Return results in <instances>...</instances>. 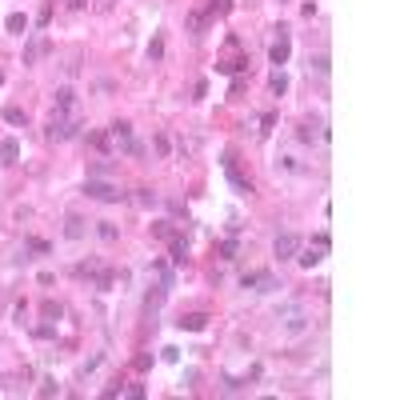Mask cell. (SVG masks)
I'll use <instances>...</instances> for the list:
<instances>
[{
	"instance_id": "obj_1",
	"label": "cell",
	"mask_w": 400,
	"mask_h": 400,
	"mask_svg": "<svg viewBox=\"0 0 400 400\" xmlns=\"http://www.w3.org/2000/svg\"><path fill=\"white\" fill-rule=\"evenodd\" d=\"M84 196H92V200H104V204H116V200H124L128 192H120V184H108V180H84Z\"/></svg>"
},
{
	"instance_id": "obj_20",
	"label": "cell",
	"mask_w": 400,
	"mask_h": 400,
	"mask_svg": "<svg viewBox=\"0 0 400 400\" xmlns=\"http://www.w3.org/2000/svg\"><path fill=\"white\" fill-rule=\"evenodd\" d=\"M308 68H316V72L324 76V72H328V56H324V52H320V56H308Z\"/></svg>"
},
{
	"instance_id": "obj_2",
	"label": "cell",
	"mask_w": 400,
	"mask_h": 400,
	"mask_svg": "<svg viewBox=\"0 0 400 400\" xmlns=\"http://www.w3.org/2000/svg\"><path fill=\"white\" fill-rule=\"evenodd\" d=\"M72 136H76V120H72V116H52L48 140H72Z\"/></svg>"
},
{
	"instance_id": "obj_12",
	"label": "cell",
	"mask_w": 400,
	"mask_h": 400,
	"mask_svg": "<svg viewBox=\"0 0 400 400\" xmlns=\"http://www.w3.org/2000/svg\"><path fill=\"white\" fill-rule=\"evenodd\" d=\"M56 108L60 112H72V108H76V92H72V88H60L56 92Z\"/></svg>"
},
{
	"instance_id": "obj_16",
	"label": "cell",
	"mask_w": 400,
	"mask_h": 400,
	"mask_svg": "<svg viewBox=\"0 0 400 400\" xmlns=\"http://www.w3.org/2000/svg\"><path fill=\"white\" fill-rule=\"evenodd\" d=\"M40 316H44V320H60V316H64V308L52 304V300H44V304H40Z\"/></svg>"
},
{
	"instance_id": "obj_14",
	"label": "cell",
	"mask_w": 400,
	"mask_h": 400,
	"mask_svg": "<svg viewBox=\"0 0 400 400\" xmlns=\"http://www.w3.org/2000/svg\"><path fill=\"white\" fill-rule=\"evenodd\" d=\"M132 204H136V208H152V204H156V192H152V188H136Z\"/></svg>"
},
{
	"instance_id": "obj_11",
	"label": "cell",
	"mask_w": 400,
	"mask_h": 400,
	"mask_svg": "<svg viewBox=\"0 0 400 400\" xmlns=\"http://www.w3.org/2000/svg\"><path fill=\"white\" fill-rule=\"evenodd\" d=\"M16 156H20V144H16L12 136H8V140H0V160H4V164H12Z\"/></svg>"
},
{
	"instance_id": "obj_6",
	"label": "cell",
	"mask_w": 400,
	"mask_h": 400,
	"mask_svg": "<svg viewBox=\"0 0 400 400\" xmlns=\"http://www.w3.org/2000/svg\"><path fill=\"white\" fill-rule=\"evenodd\" d=\"M224 176L232 180V188H236V192H252V180H244V176H240V168H236V156H224Z\"/></svg>"
},
{
	"instance_id": "obj_21",
	"label": "cell",
	"mask_w": 400,
	"mask_h": 400,
	"mask_svg": "<svg viewBox=\"0 0 400 400\" xmlns=\"http://www.w3.org/2000/svg\"><path fill=\"white\" fill-rule=\"evenodd\" d=\"M100 240H116V236H120V232H116V224H108V220H100Z\"/></svg>"
},
{
	"instance_id": "obj_8",
	"label": "cell",
	"mask_w": 400,
	"mask_h": 400,
	"mask_svg": "<svg viewBox=\"0 0 400 400\" xmlns=\"http://www.w3.org/2000/svg\"><path fill=\"white\" fill-rule=\"evenodd\" d=\"M296 136H300L304 144H316V140H324L328 132L320 128V120H300V132H296Z\"/></svg>"
},
{
	"instance_id": "obj_4",
	"label": "cell",
	"mask_w": 400,
	"mask_h": 400,
	"mask_svg": "<svg viewBox=\"0 0 400 400\" xmlns=\"http://www.w3.org/2000/svg\"><path fill=\"white\" fill-rule=\"evenodd\" d=\"M276 32H280V36L272 40V48H268V60H272V64H284V60L292 56V40H288V28H276Z\"/></svg>"
},
{
	"instance_id": "obj_22",
	"label": "cell",
	"mask_w": 400,
	"mask_h": 400,
	"mask_svg": "<svg viewBox=\"0 0 400 400\" xmlns=\"http://www.w3.org/2000/svg\"><path fill=\"white\" fill-rule=\"evenodd\" d=\"M164 56V40H160V36H156V40H152V44H148V60H160Z\"/></svg>"
},
{
	"instance_id": "obj_13",
	"label": "cell",
	"mask_w": 400,
	"mask_h": 400,
	"mask_svg": "<svg viewBox=\"0 0 400 400\" xmlns=\"http://www.w3.org/2000/svg\"><path fill=\"white\" fill-rule=\"evenodd\" d=\"M64 236H68V240H80V236H84V220H80V216H68V220H64Z\"/></svg>"
},
{
	"instance_id": "obj_23",
	"label": "cell",
	"mask_w": 400,
	"mask_h": 400,
	"mask_svg": "<svg viewBox=\"0 0 400 400\" xmlns=\"http://www.w3.org/2000/svg\"><path fill=\"white\" fill-rule=\"evenodd\" d=\"M4 120L8 124H24V108H4Z\"/></svg>"
},
{
	"instance_id": "obj_27",
	"label": "cell",
	"mask_w": 400,
	"mask_h": 400,
	"mask_svg": "<svg viewBox=\"0 0 400 400\" xmlns=\"http://www.w3.org/2000/svg\"><path fill=\"white\" fill-rule=\"evenodd\" d=\"M0 84H4V72H0Z\"/></svg>"
},
{
	"instance_id": "obj_25",
	"label": "cell",
	"mask_w": 400,
	"mask_h": 400,
	"mask_svg": "<svg viewBox=\"0 0 400 400\" xmlns=\"http://www.w3.org/2000/svg\"><path fill=\"white\" fill-rule=\"evenodd\" d=\"M220 252H224V260H232V256H236V240H224V244H220Z\"/></svg>"
},
{
	"instance_id": "obj_18",
	"label": "cell",
	"mask_w": 400,
	"mask_h": 400,
	"mask_svg": "<svg viewBox=\"0 0 400 400\" xmlns=\"http://www.w3.org/2000/svg\"><path fill=\"white\" fill-rule=\"evenodd\" d=\"M232 12V0H208V16H224Z\"/></svg>"
},
{
	"instance_id": "obj_26",
	"label": "cell",
	"mask_w": 400,
	"mask_h": 400,
	"mask_svg": "<svg viewBox=\"0 0 400 400\" xmlns=\"http://www.w3.org/2000/svg\"><path fill=\"white\" fill-rule=\"evenodd\" d=\"M36 336H40V340H48V336H56V328H52V324H40V328H36Z\"/></svg>"
},
{
	"instance_id": "obj_24",
	"label": "cell",
	"mask_w": 400,
	"mask_h": 400,
	"mask_svg": "<svg viewBox=\"0 0 400 400\" xmlns=\"http://www.w3.org/2000/svg\"><path fill=\"white\" fill-rule=\"evenodd\" d=\"M152 232H156L160 240H172V236H176V232H172V224H152Z\"/></svg>"
},
{
	"instance_id": "obj_19",
	"label": "cell",
	"mask_w": 400,
	"mask_h": 400,
	"mask_svg": "<svg viewBox=\"0 0 400 400\" xmlns=\"http://www.w3.org/2000/svg\"><path fill=\"white\" fill-rule=\"evenodd\" d=\"M268 84H272V92H276V96H284V92H288V76H284V72H272V80H268Z\"/></svg>"
},
{
	"instance_id": "obj_5",
	"label": "cell",
	"mask_w": 400,
	"mask_h": 400,
	"mask_svg": "<svg viewBox=\"0 0 400 400\" xmlns=\"http://www.w3.org/2000/svg\"><path fill=\"white\" fill-rule=\"evenodd\" d=\"M272 252H276L280 260H292V256L300 252V240H296L292 232H280V236H276V244H272Z\"/></svg>"
},
{
	"instance_id": "obj_15",
	"label": "cell",
	"mask_w": 400,
	"mask_h": 400,
	"mask_svg": "<svg viewBox=\"0 0 400 400\" xmlns=\"http://www.w3.org/2000/svg\"><path fill=\"white\" fill-rule=\"evenodd\" d=\"M4 28H8V32H24V28H28V16H24V12H12V16L4 20Z\"/></svg>"
},
{
	"instance_id": "obj_9",
	"label": "cell",
	"mask_w": 400,
	"mask_h": 400,
	"mask_svg": "<svg viewBox=\"0 0 400 400\" xmlns=\"http://www.w3.org/2000/svg\"><path fill=\"white\" fill-rule=\"evenodd\" d=\"M176 324H180V328H184V332H200V328H204V324H208V316H204V312H188V316H180V320H176Z\"/></svg>"
},
{
	"instance_id": "obj_3",
	"label": "cell",
	"mask_w": 400,
	"mask_h": 400,
	"mask_svg": "<svg viewBox=\"0 0 400 400\" xmlns=\"http://www.w3.org/2000/svg\"><path fill=\"white\" fill-rule=\"evenodd\" d=\"M48 52H52V40L36 32V36L28 40V48H24V64H36V60H40V56H48Z\"/></svg>"
},
{
	"instance_id": "obj_10",
	"label": "cell",
	"mask_w": 400,
	"mask_h": 400,
	"mask_svg": "<svg viewBox=\"0 0 400 400\" xmlns=\"http://www.w3.org/2000/svg\"><path fill=\"white\" fill-rule=\"evenodd\" d=\"M296 260H300V264H304V268H316V264H320V260H324V248H304V252H300V256H296Z\"/></svg>"
},
{
	"instance_id": "obj_7",
	"label": "cell",
	"mask_w": 400,
	"mask_h": 400,
	"mask_svg": "<svg viewBox=\"0 0 400 400\" xmlns=\"http://www.w3.org/2000/svg\"><path fill=\"white\" fill-rule=\"evenodd\" d=\"M128 140H132V124H128V120H116L112 128H108V144H112V148H124Z\"/></svg>"
},
{
	"instance_id": "obj_17",
	"label": "cell",
	"mask_w": 400,
	"mask_h": 400,
	"mask_svg": "<svg viewBox=\"0 0 400 400\" xmlns=\"http://www.w3.org/2000/svg\"><path fill=\"white\" fill-rule=\"evenodd\" d=\"M172 260H176V264H184V260H188V244H184V240H176V236H172Z\"/></svg>"
}]
</instances>
